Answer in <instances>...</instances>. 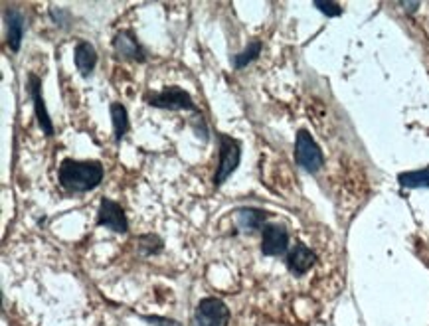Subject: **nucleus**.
<instances>
[{
    "label": "nucleus",
    "instance_id": "16",
    "mask_svg": "<svg viewBox=\"0 0 429 326\" xmlns=\"http://www.w3.org/2000/svg\"><path fill=\"white\" fill-rule=\"evenodd\" d=\"M260 54H261V42L255 40V42L248 44L243 52H240V54L234 56V68L241 69L246 68V66H250L253 59L260 58Z\"/></svg>",
    "mask_w": 429,
    "mask_h": 326
},
{
    "label": "nucleus",
    "instance_id": "9",
    "mask_svg": "<svg viewBox=\"0 0 429 326\" xmlns=\"http://www.w3.org/2000/svg\"><path fill=\"white\" fill-rule=\"evenodd\" d=\"M113 48H115V54L121 58L137 59V61L147 59V52L131 30H123L113 38Z\"/></svg>",
    "mask_w": 429,
    "mask_h": 326
},
{
    "label": "nucleus",
    "instance_id": "10",
    "mask_svg": "<svg viewBox=\"0 0 429 326\" xmlns=\"http://www.w3.org/2000/svg\"><path fill=\"white\" fill-rule=\"evenodd\" d=\"M315 261H317L315 251L310 247L305 246V243H297L287 253V267H289V271L295 277L305 275L310 267L315 265Z\"/></svg>",
    "mask_w": 429,
    "mask_h": 326
},
{
    "label": "nucleus",
    "instance_id": "13",
    "mask_svg": "<svg viewBox=\"0 0 429 326\" xmlns=\"http://www.w3.org/2000/svg\"><path fill=\"white\" fill-rule=\"evenodd\" d=\"M97 64V49L90 42H80L75 46V68L83 78H90V73Z\"/></svg>",
    "mask_w": 429,
    "mask_h": 326
},
{
    "label": "nucleus",
    "instance_id": "6",
    "mask_svg": "<svg viewBox=\"0 0 429 326\" xmlns=\"http://www.w3.org/2000/svg\"><path fill=\"white\" fill-rule=\"evenodd\" d=\"M289 234L279 224H267L261 229V253L267 257H277L287 253Z\"/></svg>",
    "mask_w": 429,
    "mask_h": 326
},
{
    "label": "nucleus",
    "instance_id": "11",
    "mask_svg": "<svg viewBox=\"0 0 429 326\" xmlns=\"http://www.w3.org/2000/svg\"><path fill=\"white\" fill-rule=\"evenodd\" d=\"M265 219H267V214L263 210H258V207H241L236 212V226L248 234L263 229L267 226Z\"/></svg>",
    "mask_w": 429,
    "mask_h": 326
},
{
    "label": "nucleus",
    "instance_id": "4",
    "mask_svg": "<svg viewBox=\"0 0 429 326\" xmlns=\"http://www.w3.org/2000/svg\"><path fill=\"white\" fill-rule=\"evenodd\" d=\"M145 101H147L149 105H152V107L169 109V111H180V109L198 111L196 105H194V101H192V97H190L188 91L176 87V85L162 89V91H149V93L145 95Z\"/></svg>",
    "mask_w": 429,
    "mask_h": 326
},
{
    "label": "nucleus",
    "instance_id": "1",
    "mask_svg": "<svg viewBox=\"0 0 429 326\" xmlns=\"http://www.w3.org/2000/svg\"><path fill=\"white\" fill-rule=\"evenodd\" d=\"M60 184L68 192H90L97 188L103 180V167L99 160H73L64 158L58 170Z\"/></svg>",
    "mask_w": 429,
    "mask_h": 326
},
{
    "label": "nucleus",
    "instance_id": "7",
    "mask_svg": "<svg viewBox=\"0 0 429 326\" xmlns=\"http://www.w3.org/2000/svg\"><path fill=\"white\" fill-rule=\"evenodd\" d=\"M97 224L105 226L111 231H117V234H127L129 231V222H127V216H125L123 207L117 202L109 200V198L101 200Z\"/></svg>",
    "mask_w": 429,
    "mask_h": 326
},
{
    "label": "nucleus",
    "instance_id": "2",
    "mask_svg": "<svg viewBox=\"0 0 429 326\" xmlns=\"http://www.w3.org/2000/svg\"><path fill=\"white\" fill-rule=\"evenodd\" d=\"M295 160L303 170H307L310 174L319 172L322 164H325V155L317 145V140L313 138L307 128H299L297 131V138H295Z\"/></svg>",
    "mask_w": 429,
    "mask_h": 326
},
{
    "label": "nucleus",
    "instance_id": "5",
    "mask_svg": "<svg viewBox=\"0 0 429 326\" xmlns=\"http://www.w3.org/2000/svg\"><path fill=\"white\" fill-rule=\"evenodd\" d=\"M230 308L220 298H204L200 301L194 313L196 326H228L230 325Z\"/></svg>",
    "mask_w": 429,
    "mask_h": 326
},
{
    "label": "nucleus",
    "instance_id": "19",
    "mask_svg": "<svg viewBox=\"0 0 429 326\" xmlns=\"http://www.w3.org/2000/svg\"><path fill=\"white\" fill-rule=\"evenodd\" d=\"M140 318H143V320H147V322L152 326H182L179 320H174V318H167V316L145 315V316H140Z\"/></svg>",
    "mask_w": 429,
    "mask_h": 326
},
{
    "label": "nucleus",
    "instance_id": "14",
    "mask_svg": "<svg viewBox=\"0 0 429 326\" xmlns=\"http://www.w3.org/2000/svg\"><path fill=\"white\" fill-rule=\"evenodd\" d=\"M111 121H113V131H115V140L121 143V138L129 133V113L123 103H111Z\"/></svg>",
    "mask_w": 429,
    "mask_h": 326
},
{
    "label": "nucleus",
    "instance_id": "17",
    "mask_svg": "<svg viewBox=\"0 0 429 326\" xmlns=\"http://www.w3.org/2000/svg\"><path fill=\"white\" fill-rule=\"evenodd\" d=\"M162 249V239L159 236H143L137 241V251L140 255H155Z\"/></svg>",
    "mask_w": 429,
    "mask_h": 326
},
{
    "label": "nucleus",
    "instance_id": "18",
    "mask_svg": "<svg viewBox=\"0 0 429 326\" xmlns=\"http://www.w3.org/2000/svg\"><path fill=\"white\" fill-rule=\"evenodd\" d=\"M315 8L320 10L329 18H337V16L342 14V6L337 4V2H315Z\"/></svg>",
    "mask_w": 429,
    "mask_h": 326
},
{
    "label": "nucleus",
    "instance_id": "15",
    "mask_svg": "<svg viewBox=\"0 0 429 326\" xmlns=\"http://www.w3.org/2000/svg\"><path fill=\"white\" fill-rule=\"evenodd\" d=\"M398 182L401 188H429V167L401 172L398 174Z\"/></svg>",
    "mask_w": 429,
    "mask_h": 326
},
{
    "label": "nucleus",
    "instance_id": "12",
    "mask_svg": "<svg viewBox=\"0 0 429 326\" xmlns=\"http://www.w3.org/2000/svg\"><path fill=\"white\" fill-rule=\"evenodd\" d=\"M6 26H8V32H6L8 48L16 54V52H20L24 30H26V20L18 10H8L6 12Z\"/></svg>",
    "mask_w": 429,
    "mask_h": 326
},
{
    "label": "nucleus",
    "instance_id": "20",
    "mask_svg": "<svg viewBox=\"0 0 429 326\" xmlns=\"http://www.w3.org/2000/svg\"><path fill=\"white\" fill-rule=\"evenodd\" d=\"M194 131H196V135H198L202 140H208V128H206V125H204V121H202V115H200L198 111H194Z\"/></svg>",
    "mask_w": 429,
    "mask_h": 326
},
{
    "label": "nucleus",
    "instance_id": "3",
    "mask_svg": "<svg viewBox=\"0 0 429 326\" xmlns=\"http://www.w3.org/2000/svg\"><path fill=\"white\" fill-rule=\"evenodd\" d=\"M218 140H220V162H218V170H216L214 182L220 186V184H224L231 176V172L240 167L241 145L240 140H236L230 135H224V133L218 135Z\"/></svg>",
    "mask_w": 429,
    "mask_h": 326
},
{
    "label": "nucleus",
    "instance_id": "8",
    "mask_svg": "<svg viewBox=\"0 0 429 326\" xmlns=\"http://www.w3.org/2000/svg\"><path fill=\"white\" fill-rule=\"evenodd\" d=\"M28 91H30L32 101H34V113H36V119H38V125L40 128L52 137L54 135V125H52V119L46 111V103H44V97H42V79L38 76L30 73L28 78Z\"/></svg>",
    "mask_w": 429,
    "mask_h": 326
},
{
    "label": "nucleus",
    "instance_id": "21",
    "mask_svg": "<svg viewBox=\"0 0 429 326\" xmlns=\"http://www.w3.org/2000/svg\"><path fill=\"white\" fill-rule=\"evenodd\" d=\"M401 6L408 10V12H413V10L419 8V4H408V2H401Z\"/></svg>",
    "mask_w": 429,
    "mask_h": 326
}]
</instances>
